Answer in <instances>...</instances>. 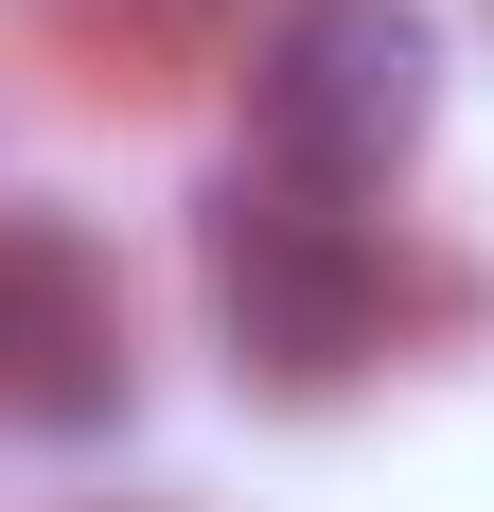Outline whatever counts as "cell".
<instances>
[{
    "label": "cell",
    "instance_id": "obj_1",
    "mask_svg": "<svg viewBox=\"0 0 494 512\" xmlns=\"http://www.w3.org/2000/svg\"><path fill=\"white\" fill-rule=\"evenodd\" d=\"M247 124H265V159H283L300 195H371L442 124V36L406 0H300L283 36H265V71H247Z\"/></svg>",
    "mask_w": 494,
    "mask_h": 512
},
{
    "label": "cell",
    "instance_id": "obj_2",
    "mask_svg": "<svg viewBox=\"0 0 494 512\" xmlns=\"http://www.w3.org/2000/svg\"><path fill=\"white\" fill-rule=\"evenodd\" d=\"M212 318H230V371H265V389H353V354L389 336V265L336 195L265 177L212 212Z\"/></svg>",
    "mask_w": 494,
    "mask_h": 512
},
{
    "label": "cell",
    "instance_id": "obj_3",
    "mask_svg": "<svg viewBox=\"0 0 494 512\" xmlns=\"http://www.w3.org/2000/svg\"><path fill=\"white\" fill-rule=\"evenodd\" d=\"M124 407V301H106L89 230H53V212H0V424H71Z\"/></svg>",
    "mask_w": 494,
    "mask_h": 512
}]
</instances>
